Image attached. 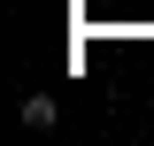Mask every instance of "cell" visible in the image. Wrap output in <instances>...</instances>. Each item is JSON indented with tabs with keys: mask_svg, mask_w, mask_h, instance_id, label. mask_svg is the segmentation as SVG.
Listing matches in <instances>:
<instances>
[{
	"mask_svg": "<svg viewBox=\"0 0 154 146\" xmlns=\"http://www.w3.org/2000/svg\"><path fill=\"white\" fill-rule=\"evenodd\" d=\"M62 123V100L54 92H23V131H54Z\"/></svg>",
	"mask_w": 154,
	"mask_h": 146,
	"instance_id": "obj_1",
	"label": "cell"
}]
</instances>
